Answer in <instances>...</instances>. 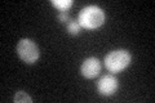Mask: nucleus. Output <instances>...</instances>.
<instances>
[{
	"label": "nucleus",
	"mask_w": 155,
	"mask_h": 103,
	"mask_svg": "<svg viewBox=\"0 0 155 103\" xmlns=\"http://www.w3.org/2000/svg\"><path fill=\"white\" fill-rule=\"evenodd\" d=\"M78 22L81 27L88 28V30H94L102 26L105 22V13L100 7L97 5H88L83 8L79 13Z\"/></svg>",
	"instance_id": "f257e3e1"
},
{
	"label": "nucleus",
	"mask_w": 155,
	"mask_h": 103,
	"mask_svg": "<svg viewBox=\"0 0 155 103\" xmlns=\"http://www.w3.org/2000/svg\"><path fill=\"white\" fill-rule=\"evenodd\" d=\"M130 60H132V57H130V53L128 50H124V49L113 50L105 57V66L110 72L118 73L129 66Z\"/></svg>",
	"instance_id": "f03ea898"
},
{
	"label": "nucleus",
	"mask_w": 155,
	"mask_h": 103,
	"mask_svg": "<svg viewBox=\"0 0 155 103\" xmlns=\"http://www.w3.org/2000/svg\"><path fill=\"white\" fill-rule=\"evenodd\" d=\"M17 54L23 62L32 65L39 60L40 52L35 41L30 39H21L17 44Z\"/></svg>",
	"instance_id": "7ed1b4c3"
},
{
	"label": "nucleus",
	"mask_w": 155,
	"mask_h": 103,
	"mask_svg": "<svg viewBox=\"0 0 155 103\" xmlns=\"http://www.w3.org/2000/svg\"><path fill=\"white\" fill-rule=\"evenodd\" d=\"M118 86H119V82L116 80V77L113 75H105L97 82V90H98L101 95H105V97L113 95L116 92V89H118Z\"/></svg>",
	"instance_id": "20e7f679"
},
{
	"label": "nucleus",
	"mask_w": 155,
	"mask_h": 103,
	"mask_svg": "<svg viewBox=\"0 0 155 103\" xmlns=\"http://www.w3.org/2000/svg\"><path fill=\"white\" fill-rule=\"evenodd\" d=\"M100 71H101V63L94 57L87 58L80 67L81 75L84 77H87V79H93V77H96L98 75Z\"/></svg>",
	"instance_id": "39448f33"
},
{
	"label": "nucleus",
	"mask_w": 155,
	"mask_h": 103,
	"mask_svg": "<svg viewBox=\"0 0 155 103\" xmlns=\"http://www.w3.org/2000/svg\"><path fill=\"white\" fill-rule=\"evenodd\" d=\"M52 5L56 7L58 11L66 12L72 5V0H52Z\"/></svg>",
	"instance_id": "423d86ee"
},
{
	"label": "nucleus",
	"mask_w": 155,
	"mask_h": 103,
	"mask_svg": "<svg viewBox=\"0 0 155 103\" xmlns=\"http://www.w3.org/2000/svg\"><path fill=\"white\" fill-rule=\"evenodd\" d=\"M13 101L16 102V103H31L32 102L31 97L28 95L26 92H22V90L16 93V95H14Z\"/></svg>",
	"instance_id": "0eeeda50"
},
{
	"label": "nucleus",
	"mask_w": 155,
	"mask_h": 103,
	"mask_svg": "<svg viewBox=\"0 0 155 103\" xmlns=\"http://www.w3.org/2000/svg\"><path fill=\"white\" fill-rule=\"evenodd\" d=\"M80 24L79 22L76 21H70L69 23H67V32L71 34V35H78V34L80 32Z\"/></svg>",
	"instance_id": "6e6552de"
},
{
	"label": "nucleus",
	"mask_w": 155,
	"mask_h": 103,
	"mask_svg": "<svg viewBox=\"0 0 155 103\" xmlns=\"http://www.w3.org/2000/svg\"><path fill=\"white\" fill-rule=\"evenodd\" d=\"M58 19H60L61 22H67L69 21V14H67V12H61L60 14H58Z\"/></svg>",
	"instance_id": "1a4fd4ad"
}]
</instances>
